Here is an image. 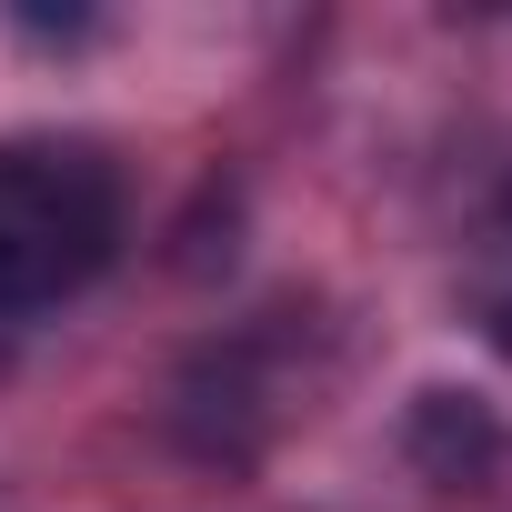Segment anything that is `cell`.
<instances>
[{"mask_svg":"<svg viewBox=\"0 0 512 512\" xmlns=\"http://www.w3.org/2000/svg\"><path fill=\"white\" fill-rule=\"evenodd\" d=\"M402 452H412L422 482H442V492H482V482L512 462V432H502V412H492L482 392H422L412 422H402Z\"/></svg>","mask_w":512,"mask_h":512,"instance_id":"cell-2","label":"cell"},{"mask_svg":"<svg viewBox=\"0 0 512 512\" xmlns=\"http://www.w3.org/2000/svg\"><path fill=\"white\" fill-rule=\"evenodd\" d=\"M492 342H502V352H512V292H502V302H492Z\"/></svg>","mask_w":512,"mask_h":512,"instance_id":"cell-3","label":"cell"},{"mask_svg":"<svg viewBox=\"0 0 512 512\" xmlns=\"http://www.w3.org/2000/svg\"><path fill=\"white\" fill-rule=\"evenodd\" d=\"M121 251V171L91 141H0V322L71 302Z\"/></svg>","mask_w":512,"mask_h":512,"instance_id":"cell-1","label":"cell"}]
</instances>
